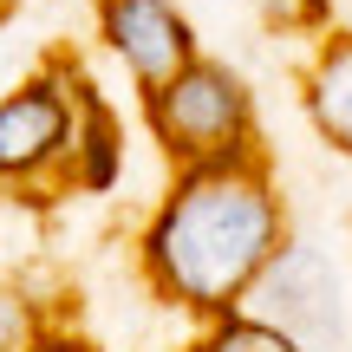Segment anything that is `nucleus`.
I'll return each mask as SVG.
<instances>
[{"mask_svg": "<svg viewBox=\"0 0 352 352\" xmlns=\"http://www.w3.org/2000/svg\"><path fill=\"white\" fill-rule=\"evenodd\" d=\"M280 248H287V209L261 157L241 151L215 164H183L138 235V267L151 294L176 314L222 320L248 300V287Z\"/></svg>", "mask_w": 352, "mask_h": 352, "instance_id": "f257e3e1", "label": "nucleus"}, {"mask_svg": "<svg viewBox=\"0 0 352 352\" xmlns=\"http://www.w3.org/2000/svg\"><path fill=\"white\" fill-rule=\"evenodd\" d=\"M157 144L176 164H215V157H241L254 131V104L248 85L228 72L222 59H189L176 78H164L157 91H144Z\"/></svg>", "mask_w": 352, "mask_h": 352, "instance_id": "f03ea898", "label": "nucleus"}, {"mask_svg": "<svg viewBox=\"0 0 352 352\" xmlns=\"http://www.w3.org/2000/svg\"><path fill=\"white\" fill-rule=\"evenodd\" d=\"M248 314L274 320L280 333H294L307 352H340V274L320 248L307 241H287L274 261L261 267V280L248 287Z\"/></svg>", "mask_w": 352, "mask_h": 352, "instance_id": "7ed1b4c3", "label": "nucleus"}, {"mask_svg": "<svg viewBox=\"0 0 352 352\" xmlns=\"http://www.w3.org/2000/svg\"><path fill=\"white\" fill-rule=\"evenodd\" d=\"M72 157V91L59 72L26 78L20 91L0 98V183L26 189L65 170Z\"/></svg>", "mask_w": 352, "mask_h": 352, "instance_id": "20e7f679", "label": "nucleus"}, {"mask_svg": "<svg viewBox=\"0 0 352 352\" xmlns=\"http://www.w3.org/2000/svg\"><path fill=\"white\" fill-rule=\"evenodd\" d=\"M98 39L124 59V72L144 91H157L196 59V33L176 0H98Z\"/></svg>", "mask_w": 352, "mask_h": 352, "instance_id": "39448f33", "label": "nucleus"}, {"mask_svg": "<svg viewBox=\"0 0 352 352\" xmlns=\"http://www.w3.org/2000/svg\"><path fill=\"white\" fill-rule=\"evenodd\" d=\"M65 91H72V157H65V183L85 189V196H104V189L124 176V131H118L111 104L85 85L78 72H65Z\"/></svg>", "mask_w": 352, "mask_h": 352, "instance_id": "423d86ee", "label": "nucleus"}, {"mask_svg": "<svg viewBox=\"0 0 352 352\" xmlns=\"http://www.w3.org/2000/svg\"><path fill=\"white\" fill-rule=\"evenodd\" d=\"M307 118L340 157H352V33L320 39L307 65Z\"/></svg>", "mask_w": 352, "mask_h": 352, "instance_id": "0eeeda50", "label": "nucleus"}, {"mask_svg": "<svg viewBox=\"0 0 352 352\" xmlns=\"http://www.w3.org/2000/svg\"><path fill=\"white\" fill-rule=\"evenodd\" d=\"M189 352H307L294 333H280L274 320H261V314H248V307H235V314H222V320H209L202 327V340L189 346Z\"/></svg>", "mask_w": 352, "mask_h": 352, "instance_id": "6e6552de", "label": "nucleus"}, {"mask_svg": "<svg viewBox=\"0 0 352 352\" xmlns=\"http://www.w3.org/2000/svg\"><path fill=\"white\" fill-rule=\"evenodd\" d=\"M46 333V300H33V287L0 280V352H33Z\"/></svg>", "mask_w": 352, "mask_h": 352, "instance_id": "1a4fd4ad", "label": "nucleus"}, {"mask_svg": "<svg viewBox=\"0 0 352 352\" xmlns=\"http://www.w3.org/2000/svg\"><path fill=\"white\" fill-rule=\"evenodd\" d=\"M254 13H261L267 26H280V33H314V26H327V0H254Z\"/></svg>", "mask_w": 352, "mask_h": 352, "instance_id": "9d476101", "label": "nucleus"}, {"mask_svg": "<svg viewBox=\"0 0 352 352\" xmlns=\"http://www.w3.org/2000/svg\"><path fill=\"white\" fill-rule=\"evenodd\" d=\"M33 352H111V346L85 340V333H65V327H46V333H39V346H33Z\"/></svg>", "mask_w": 352, "mask_h": 352, "instance_id": "9b49d317", "label": "nucleus"}, {"mask_svg": "<svg viewBox=\"0 0 352 352\" xmlns=\"http://www.w3.org/2000/svg\"><path fill=\"white\" fill-rule=\"evenodd\" d=\"M7 13H13V0H0V20H7Z\"/></svg>", "mask_w": 352, "mask_h": 352, "instance_id": "f8f14e48", "label": "nucleus"}]
</instances>
